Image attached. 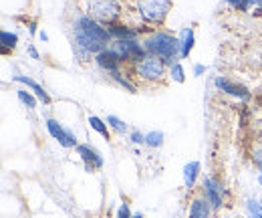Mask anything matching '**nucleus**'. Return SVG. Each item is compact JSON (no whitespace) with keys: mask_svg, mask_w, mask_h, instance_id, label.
<instances>
[{"mask_svg":"<svg viewBox=\"0 0 262 218\" xmlns=\"http://www.w3.org/2000/svg\"><path fill=\"white\" fill-rule=\"evenodd\" d=\"M256 4H258V6L262 8V0H256Z\"/></svg>","mask_w":262,"mask_h":218,"instance_id":"31","label":"nucleus"},{"mask_svg":"<svg viewBox=\"0 0 262 218\" xmlns=\"http://www.w3.org/2000/svg\"><path fill=\"white\" fill-rule=\"evenodd\" d=\"M204 198L212 204L214 210H220L224 206V188H222V184L216 178H212V176H208L204 180Z\"/></svg>","mask_w":262,"mask_h":218,"instance_id":"9","label":"nucleus"},{"mask_svg":"<svg viewBox=\"0 0 262 218\" xmlns=\"http://www.w3.org/2000/svg\"><path fill=\"white\" fill-rule=\"evenodd\" d=\"M129 140H131V144H135V146H141V144H145V135H143L141 131H133Z\"/></svg>","mask_w":262,"mask_h":218,"instance_id":"26","label":"nucleus"},{"mask_svg":"<svg viewBox=\"0 0 262 218\" xmlns=\"http://www.w3.org/2000/svg\"><path fill=\"white\" fill-rule=\"evenodd\" d=\"M167 63L147 55L143 61H139L137 65H133V77H137L143 83H162L167 75Z\"/></svg>","mask_w":262,"mask_h":218,"instance_id":"4","label":"nucleus"},{"mask_svg":"<svg viewBox=\"0 0 262 218\" xmlns=\"http://www.w3.org/2000/svg\"><path fill=\"white\" fill-rule=\"evenodd\" d=\"M196 36H194V29H184L182 36H180V59H188L192 49H194Z\"/></svg>","mask_w":262,"mask_h":218,"instance_id":"14","label":"nucleus"},{"mask_svg":"<svg viewBox=\"0 0 262 218\" xmlns=\"http://www.w3.org/2000/svg\"><path fill=\"white\" fill-rule=\"evenodd\" d=\"M117 218H133V214H131V210H129V204H127V202H123V204L117 208Z\"/></svg>","mask_w":262,"mask_h":218,"instance_id":"25","label":"nucleus"},{"mask_svg":"<svg viewBox=\"0 0 262 218\" xmlns=\"http://www.w3.org/2000/svg\"><path fill=\"white\" fill-rule=\"evenodd\" d=\"M73 53L81 63L95 57L97 53L111 47L113 36L101 23H97L89 12H79L71 21Z\"/></svg>","mask_w":262,"mask_h":218,"instance_id":"1","label":"nucleus"},{"mask_svg":"<svg viewBox=\"0 0 262 218\" xmlns=\"http://www.w3.org/2000/svg\"><path fill=\"white\" fill-rule=\"evenodd\" d=\"M230 6H234L236 10H240V12H244V10H248L252 4H256V0H226Z\"/></svg>","mask_w":262,"mask_h":218,"instance_id":"23","label":"nucleus"},{"mask_svg":"<svg viewBox=\"0 0 262 218\" xmlns=\"http://www.w3.org/2000/svg\"><path fill=\"white\" fill-rule=\"evenodd\" d=\"M111 49L121 57L123 63H133L137 65L139 61H143L147 57L145 49H143V43H139L137 38H123V41H113L111 43Z\"/></svg>","mask_w":262,"mask_h":218,"instance_id":"6","label":"nucleus"},{"mask_svg":"<svg viewBox=\"0 0 262 218\" xmlns=\"http://www.w3.org/2000/svg\"><path fill=\"white\" fill-rule=\"evenodd\" d=\"M75 150H77V154L83 160L87 172H95L99 168H103V156L99 154L97 148H93L89 144H79Z\"/></svg>","mask_w":262,"mask_h":218,"instance_id":"10","label":"nucleus"},{"mask_svg":"<svg viewBox=\"0 0 262 218\" xmlns=\"http://www.w3.org/2000/svg\"><path fill=\"white\" fill-rule=\"evenodd\" d=\"M87 124H89V127H91L93 131H97L99 135H103L105 140H111V131H109V125H107L105 120H101L97 115H89Z\"/></svg>","mask_w":262,"mask_h":218,"instance_id":"17","label":"nucleus"},{"mask_svg":"<svg viewBox=\"0 0 262 218\" xmlns=\"http://www.w3.org/2000/svg\"><path fill=\"white\" fill-rule=\"evenodd\" d=\"M173 6V0H123V10L147 27H162Z\"/></svg>","mask_w":262,"mask_h":218,"instance_id":"2","label":"nucleus"},{"mask_svg":"<svg viewBox=\"0 0 262 218\" xmlns=\"http://www.w3.org/2000/svg\"><path fill=\"white\" fill-rule=\"evenodd\" d=\"M45 125H47V131L51 133V137L57 140L63 148H77V146H79V144H77V135H75L71 129L63 127L57 120L49 117V120L45 122Z\"/></svg>","mask_w":262,"mask_h":218,"instance_id":"7","label":"nucleus"},{"mask_svg":"<svg viewBox=\"0 0 262 218\" xmlns=\"http://www.w3.org/2000/svg\"><path fill=\"white\" fill-rule=\"evenodd\" d=\"M246 208H248V212H250L252 218H262V204H258L256 200H248Z\"/></svg>","mask_w":262,"mask_h":218,"instance_id":"24","label":"nucleus"},{"mask_svg":"<svg viewBox=\"0 0 262 218\" xmlns=\"http://www.w3.org/2000/svg\"><path fill=\"white\" fill-rule=\"evenodd\" d=\"M145 146L162 148L164 146V131H149V133H145Z\"/></svg>","mask_w":262,"mask_h":218,"instance_id":"19","label":"nucleus"},{"mask_svg":"<svg viewBox=\"0 0 262 218\" xmlns=\"http://www.w3.org/2000/svg\"><path fill=\"white\" fill-rule=\"evenodd\" d=\"M93 61H95V65H97L101 71H105L107 75L121 71V69H123V65H125V63L121 61V57H119L111 47H109V49H105V51H101V53H97V55L93 57Z\"/></svg>","mask_w":262,"mask_h":218,"instance_id":"8","label":"nucleus"},{"mask_svg":"<svg viewBox=\"0 0 262 218\" xmlns=\"http://www.w3.org/2000/svg\"><path fill=\"white\" fill-rule=\"evenodd\" d=\"M214 85H216V89H220L222 93L230 95V97L244 99V101L250 99V91H248L244 85L232 81V79H228V77H216V79H214Z\"/></svg>","mask_w":262,"mask_h":218,"instance_id":"11","label":"nucleus"},{"mask_svg":"<svg viewBox=\"0 0 262 218\" xmlns=\"http://www.w3.org/2000/svg\"><path fill=\"white\" fill-rule=\"evenodd\" d=\"M14 81H16V83H20V85H25V87H29V89L36 95V99H38V101H42L45 105H51V103H53L51 95L47 93V91H45V87H42V85H38L34 79L25 77V75H16V77H14Z\"/></svg>","mask_w":262,"mask_h":218,"instance_id":"12","label":"nucleus"},{"mask_svg":"<svg viewBox=\"0 0 262 218\" xmlns=\"http://www.w3.org/2000/svg\"><path fill=\"white\" fill-rule=\"evenodd\" d=\"M188 218H212V204L202 196V198H194L190 204V212Z\"/></svg>","mask_w":262,"mask_h":218,"instance_id":"13","label":"nucleus"},{"mask_svg":"<svg viewBox=\"0 0 262 218\" xmlns=\"http://www.w3.org/2000/svg\"><path fill=\"white\" fill-rule=\"evenodd\" d=\"M198 176H200V162H190V164H186V168H184V182H186V188H194Z\"/></svg>","mask_w":262,"mask_h":218,"instance_id":"18","label":"nucleus"},{"mask_svg":"<svg viewBox=\"0 0 262 218\" xmlns=\"http://www.w3.org/2000/svg\"><path fill=\"white\" fill-rule=\"evenodd\" d=\"M18 45V36L10 31L0 32V47H2V55H8L10 51H14V47Z\"/></svg>","mask_w":262,"mask_h":218,"instance_id":"16","label":"nucleus"},{"mask_svg":"<svg viewBox=\"0 0 262 218\" xmlns=\"http://www.w3.org/2000/svg\"><path fill=\"white\" fill-rule=\"evenodd\" d=\"M133 218H143V214H141V212H137V214H133Z\"/></svg>","mask_w":262,"mask_h":218,"instance_id":"30","label":"nucleus"},{"mask_svg":"<svg viewBox=\"0 0 262 218\" xmlns=\"http://www.w3.org/2000/svg\"><path fill=\"white\" fill-rule=\"evenodd\" d=\"M107 125H109V129H113V131H117V133H125L127 131V124L123 122V120H119L117 115H107Z\"/></svg>","mask_w":262,"mask_h":218,"instance_id":"22","label":"nucleus"},{"mask_svg":"<svg viewBox=\"0 0 262 218\" xmlns=\"http://www.w3.org/2000/svg\"><path fill=\"white\" fill-rule=\"evenodd\" d=\"M141 43L147 55L158 57L167 65L180 61V38L169 31H151Z\"/></svg>","mask_w":262,"mask_h":218,"instance_id":"3","label":"nucleus"},{"mask_svg":"<svg viewBox=\"0 0 262 218\" xmlns=\"http://www.w3.org/2000/svg\"><path fill=\"white\" fill-rule=\"evenodd\" d=\"M169 77H171V81H176V83H184V81H186V73H184V67H182L180 61L169 65Z\"/></svg>","mask_w":262,"mask_h":218,"instance_id":"20","label":"nucleus"},{"mask_svg":"<svg viewBox=\"0 0 262 218\" xmlns=\"http://www.w3.org/2000/svg\"><path fill=\"white\" fill-rule=\"evenodd\" d=\"M29 53H31V57H33V59H40V55L36 53V49H34V47H29Z\"/></svg>","mask_w":262,"mask_h":218,"instance_id":"28","label":"nucleus"},{"mask_svg":"<svg viewBox=\"0 0 262 218\" xmlns=\"http://www.w3.org/2000/svg\"><path fill=\"white\" fill-rule=\"evenodd\" d=\"M16 95H18V99H20L23 105H27L29 109H36V95L34 93L27 91V89H18Z\"/></svg>","mask_w":262,"mask_h":218,"instance_id":"21","label":"nucleus"},{"mask_svg":"<svg viewBox=\"0 0 262 218\" xmlns=\"http://www.w3.org/2000/svg\"><path fill=\"white\" fill-rule=\"evenodd\" d=\"M204 71H206V67H204V65H196V67H194V75H202Z\"/></svg>","mask_w":262,"mask_h":218,"instance_id":"27","label":"nucleus"},{"mask_svg":"<svg viewBox=\"0 0 262 218\" xmlns=\"http://www.w3.org/2000/svg\"><path fill=\"white\" fill-rule=\"evenodd\" d=\"M38 36H40L42 41H49V34H47V32H45V31H40V32H38Z\"/></svg>","mask_w":262,"mask_h":218,"instance_id":"29","label":"nucleus"},{"mask_svg":"<svg viewBox=\"0 0 262 218\" xmlns=\"http://www.w3.org/2000/svg\"><path fill=\"white\" fill-rule=\"evenodd\" d=\"M258 180H260V184H262V170H260V176H258Z\"/></svg>","mask_w":262,"mask_h":218,"instance_id":"32","label":"nucleus"},{"mask_svg":"<svg viewBox=\"0 0 262 218\" xmlns=\"http://www.w3.org/2000/svg\"><path fill=\"white\" fill-rule=\"evenodd\" d=\"M109 77H111V81H115V83H117L119 87H123L125 91L135 93V89H137V87H135V83H131V79H129L131 75L125 71V69H121V71H117V73H111Z\"/></svg>","mask_w":262,"mask_h":218,"instance_id":"15","label":"nucleus"},{"mask_svg":"<svg viewBox=\"0 0 262 218\" xmlns=\"http://www.w3.org/2000/svg\"><path fill=\"white\" fill-rule=\"evenodd\" d=\"M89 14L103 27H109V25L121 21L123 4L119 0H91L89 2Z\"/></svg>","mask_w":262,"mask_h":218,"instance_id":"5","label":"nucleus"}]
</instances>
